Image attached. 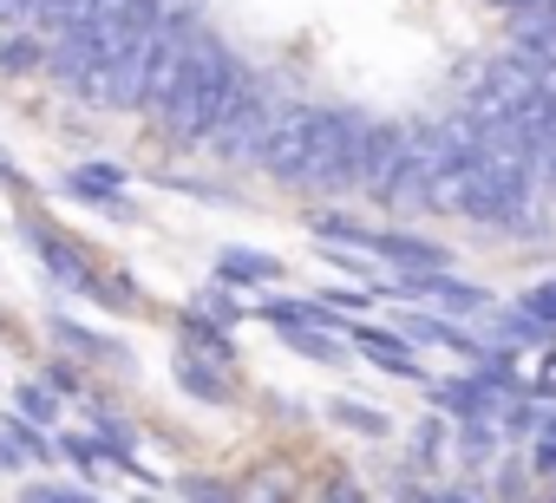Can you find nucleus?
I'll use <instances>...</instances> for the list:
<instances>
[{
  "label": "nucleus",
  "instance_id": "nucleus-1",
  "mask_svg": "<svg viewBox=\"0 0 556 503\" xmlns=\"http://www.w3.org/2000/svg\"><path fill=\"white\" fill-rule=\"evenodd\" d=\"M242 79H249V66L236 60V47H229L223 34H203V47H197L190 73L177 79L170 105H164L151 125H157L170 144H203V138L216 131V118L229 112V99L242 92Z\"/></svg>",
  "mask_w": 556,
  "mask_h": 503
},
{
  "label": "nucleus",
  "instance_id": "nucleus-2",
  "mask_svg": "<svg viewBox=\"0 0 556 503\" xmlns=\"http://www.w3.org/2000/svg\"><path fill=\"white\" fill-rule=\"evenodd\" d=\"M21 242L40 256V269H47L60 288H73V295H86V301H99V308H112V314H144V288H138L125 269H99L92 248H86L79 235L53 229L47 216H21Z\"/></svg>",
  "mask_w": 556,
  "mask_h": 503
},
{
  "label": "nucleus",
  "instance_id": "nucleus-3",
  "mask_svg": "<svg viewBox=\"0 0 556 503\" xmlns=\"http://www.w3.org/2000/svg\"><path fill=\"white\" fill-rule=\"evenodd\" d=\"M374 125H380V118H367L361 105H321L315 151H308V164H302L295 190H302V196H348V190H361Z\"/></svg>",
  "mask_w": 556,
  "mask_h": 503
},
{
  "label": "nucleus",
  "instance_id": "nucleus-4",
  "mask_svg": "<svg viewBox=\"0 0 556 503\" xmlns=\"http://www.w3.org/2000/svg\"><path fill=\"white\" fill-rule=\"evenodd\" d=\"M275 112H282V99H275V92L249 73V79H242V92L229 99V112L216 118V131L203 138V144H210V157H216V164H255V144H262V131H268V118H275Z\"/></svg>",
  "mask_w": 556,
  "mask_h": 503
},
{
  "label": "nucleus",
  "instance_id": "nucleus-5",
  "mask_svg": "<svg viewBox=\"0 0 556 503\" xmlns=\"http://www.w3.org/2000/svg\"><path fill=\"white\" fill-rule=\"evenodd\" d=\"M315 125H321V105H289V99H282V112L268 118V131H262V144H255V170H262L268 183H289V190H295V177H302V164H308V151H315Z\"/></svg>",
  "mask_w": 556,
  "mask_h": 503
},
{
  "label": "nucleus",
  "instance_id": "nucleus-6",
  "mask_svg": "<svg viewBox=\"0 0 556 503\" xmlns=\"http://www.w3.org/2000/svg\"><path fill=\"white\" fill-rule=\"evenodd\" d=\"M426 138H432V125H374V144H367V177H361V190L380 203V209H393V196H400V183L413 177V164H419V151H426Z\"/></svg>",
  "mask_w": 556,
  "mask_h": 503
},
{
  "label": "nucleus",
  "instance_id": "nucleus-7",
  "mask_svg": "<svg viewBox=\"0 0 556 503\" xmlns=\"http://www.w3.org/2000/svg\"><path fill=\"white\" fill-rule=\"evenodd\" d=\"M393 295L426 301V308H432V314H445V321H478L484 308H497V301H491V288L458 282L452 269H445V275H400V288H393Z\"/></svg>",
  "mask_w": 556,
  "mask_h": 503
},
{
  "label": "nucleus",
  "instance_id": "nucleus-8",
  "mask_svg": "<svg viewBox=\"0 0 556 503\" xmlns=\"http://www.w3.org/2000/svg\"><path fill=\"white\" fill-rule=\"evenodd\" d=\"M367 256L387 262V269H400V275H445L452 269V248L432 242V235H413V229H374Z\"/></svg>",
  "mask_w": 556,
  "mask_h": 503
},
{
  "label": "nucleus",
  "instance_id": "nucleus-9",
  "mask_svg": "<svg viewBox=\"0 0 556 503\" xmlns=\"http://www.w3.org/2000/svg\"><path fill=\"white\" fill-rule=\"evenodd\" d=\"M354 340V353L367 360V366H380V373H393V379H413V386H426V366L413 360V347H406V334H393V327H354L348 334Z\"/></svg>",
  "mask_w": 556,
  "mask_h": 503
},
{
  "label": "nucleus",
  "instance_id": "nucleus-10",
  "mask_svg": "<svg viewBox=\"0 0 556 503\" xmlns=\"http://www.w3.org/2000/svg\"><path fill=\"white\" fill-rule=\"evenodd\" d=\"M170 379H177V386H184L197 405H236V392H242L229 366H216V360H197V353H177V360H170Z\"/></svg>",
  "mask_w": 556,
  "mask_h": 503
},
{
  "label": "nucleus",
  "instance_id": "nucleus-11",
  "mask_svg": "<svg viewBox=\"0 0 556 503\" xmlns=\"http://www.w3.org/2000/svg\"><path fill=\"white\" fill-rule=\"evenodd\" d=\"M47 334H53L60 353H79V360H92V366H125V360H131L112 334H99V327H86V321H73V314H53Z\"/></svg>",
  "mask_w": 556,
  "mask_h": 503
},
{
  "label": "nucleus",
  "instance_id": "nucleus-12",
  "mask_svg": "<svg viewBox=\"0 0 556 503\" xmlns=\"http://www.w3.org/2000/svg\"><path fill=\"white\" fill-rule=\"evenodd\" d=\"M295 496H302V470L289 457H262L236 483V503H295Z\"/></svg>",
  "mask_w": 556,
  "mask_h": 503
},
{
  "label": "nucleus",
  "instance_id": "nucleus-13",
  "mask_svg": "<svg viewBox=\"0 0 556 503\" xmlns=\"http://www.w3.org/2000/svg\"><path fill=\"white\" fill-rule=\"evenodd\" d=\"M478 327L491 334V347H510V353H530V347H549V340H556V334H549L536 314H523V308H484Z\"/></svg>",
  "mask_w": 556,
  "mask_h": 503
},
{
  "label": "nucleus",
  "instance_id": "nucleus-14",
  "mask_svg": "<svg viewBox=\"0 0 556 503\" xmlns=\"http://www.w3.org/2000/svg\"><path fill=\"white\" fill-rule=\"evenodd\" d=\"M177 353H197V360L236 366V340H229V327H216V321L197 314V308H177Z\"/></svg>",
  "mask_w": 556,
  "mask_h": 503
},
{
  "label": "nucleus",
  "instance_id": "nucleus-15",
  "mask_svg": "<svg viewBox=\"0 0 556 503\" xmlns=\"http://www.w3.org/2000/svg\"><path fill=\"white\" fill-rule=\"evenodd\" d=\"M400 334H406V347H439V353H465V360L478 353V340H471L458 321L432 314V308H426V314H419V308H406V314H400Z\"/></svg>",
  "mask_w": 556,
  "mask_h": 503
},
{
  "label": "nucleus",
  "instance_id": "nucleus-16",
  "mask_svg": "<svg viewBox=\"0 0 556 503\" xmlns=\"http://www.w3.org/2000/svg\"><path fill=\"white\" fill-rule=\"evenodd\" d=\"M282 256H262V248H216V288H275Z\"/></svg>",
  "mask_w": 556,
  "mask_h": 503
},
{
  "label": "nucleus",
  "instance_id": "nucleus-17",
  "mask_svg": "<svg viewBox=\"0 0 556 503\" xmlns=\"http://www.w3.org/2000/svg\"><path fill=\"white\" fill-rule=\"evenodd\" d=\"M426 392H432V405H439L452 425H465V418H491V412H497V399H491L471 373H458V379H426Z\"/></svg>",
  "mask_w": 556,
  "mask_h": 503
},
{
  "label": "nucleus",
  "instance_id": "nucleus-18",
  "mask_svg": "<svg viewBox=\"0 0 556 503\" xmlns=\"http://www.w3.org/2000/svg\"><path fill=\"white\" fill-rule=\"evenodd\" d=\"M0 464H8V470H21V464H53V438H47L40 425H27L21 412H8V418H0Z\"/></svg>",
  "mask_w": 556,
  "mask_h": 503
},
{
  "label": "nucleus",
  "instance_id": "nucleus-19",
  "mask_svg": "<svg viewBox=\"0 0 556 503\" xmlns=\"http://www.w3.org/2000/svg\"><path fill=\"white\" fill-rule=\"evenodd\" d=\"M445 444H452V418H445V412H426V418L413 425V438H406V477H426V470H439Z\"/></svg>",
  "mask_w": 556,
  "mask_h": 503
},
{
  "label": "nucleus",
  "instance_id": "nucleus-20",
  "mask_svg": "<svg viewBox=\"0 0 556 503\" xmlns=\"http://www.w3.org/2000/svg\"><path fill=\"white\" fill-rule=\"evenodd\" d=\"M497 425L491 418H465V425H452V464H465V470H491L497 464Z\"/></svg>",
  "mask_w": 556,
  "mask_h": 503
},
{
  "label": "nucleus",
  "instance_id": "nucleus-21",
  "mask_svg": "<svg viewBox=\"0 0 556 503\" xmlns=\"http://www.w3.org/2000/svg\"><path fill=\"white\" fill-rule=\"evenodd\" d=\"M308 229L321 235V248H367L374 242V222H361L348 209H321V216H308Z\"/></svg>",
  "mask_w": 556,
  "mask_h": 503
},
{
  "label": "nucleus",
  "instance_id": "nucleus-22",
  "mask_svg": "<svg viewBox=\"0 0 556 503\" xmlns=\"http://www.w3.org/2000/svg\"><path fill=\"white\" fill-rule=\"evenodd\" d=\"M0 73L21 79V73H47V40L34 27H14L8 40H0Z\"/></svg>",
  "mask_w": 556,
  "mask_h": 503
},
{
  "label": "nucleus",
  "instance_id": "nucleus-23",
  "mask_svg": "<svg viewBox=\"0 0 556 503\" xmlns=\"http://www.w3.org/2000/svg\"><path fill=\"white\" fill-rule=\"evenodd\" d=\"M282 340H289L302 360H321V366H341V360H348L341 327H282Z\"/></svg>",
  "mask_w": 556,
  "mask_h": 503
},
{
  "label": "nucleus",
  "instance_id": "nucleus-24",
  "mask_svg": "<svg viewBox=\"0 0 556 503\" xmlns=\"http://www.w3.org/2000/svg\"><path fill=\"white\" fill-rule=\"evenodd\" d=\"M328 418H334L341 431H361V438H387V431H393L387 405H367V399H334V405H328Z\"/></svg>",
  "mask_w": 556,
  "mask_h": 503
},
{
  "label": "nucleus",
  "instance_id": "nucleus-25",
  "mask_svg": "<svg viewBox=\"0 0 556 503\" xmlns=\"http://www.w3.org/2000/svg\"><path fill=\"white\" fill-rule=\"evenodd\" d=\"M14 412H21L27 425L53 431V425H60V392H47L40 379H27V386H14Z\"/></svg>",
  "mask_w": 556,
  "mask_h": 503
},
{
  "label": "nucleus",
  "instance_id": "nucleus-26",
  "mask_svg": "<svg viewBox=\"0 0 556 503\" xmlns=\"http://www.w3.org/2000/svg\"><path fill=\"white\" fill-rule=\"evenodd\" d=\"M177 503H236V483L203 477V470H184L177 477Z\"/></svg>",
  "mask_w": 556,
  "mask_h": 503
},
{
  "label": "nucleus",
  "instance_id": "nucleus-27",
  "mask_svg": "<svg viewBox=\"0 0 556 503\" xmlns=\"http://www.w3.org/2000/svg\"><path fill=\"white\" fill-rule=\"evenodd\" d=\"M190 308H197V314H210V321H216V327H236V321H242V314H249V308H242V301H236V288H216V282H210V288H203V295H197V301H190Z\"/></svg>",
  "mask_w": 556,
  "mask_h": 503
},
{
  "label": "nucleus",
  "instance_id": "nucleus-28",
  "mask_svg": "<svg viewBox=\"0 0 556 503\" xmlns=\"http://www.w3.org/2000/svg\"><path fill=\"white\" fill-rule=\"evenodd\" d=\"M53 451H66V457H73V464H79L86 477H99V470H112V457H105V451H99V444H92L86 431H60V444H53Z\"/></svg>",
  "mask_w": 556,
  "mask_h": 503
},
{
  "label": "nucleus",
  "instance_id": "nucleus-29",
  "mask_svg": "<svg viewBox=\"0 0 556 503\" xmlns=\"http://www.w3.org/2000/svg\"><path fill=\"white\" fill-rule=\"evenodd\" d=\"M491 470H497V496H491V503H530V490H523V477H530V457H497Z\"/></svg>",
  "mask_w": 556,
  "mask_h": 503
},
{
  "label": "nucleus",
  "instance_id": "nucleus-30",
  "mask_svg": "<svg viewBox=\"0 0 556 503\" xmlns=\"http://www.w3.org/2000/svg\"><path fill=\"white\" fill-rule=\"evenodd\" d=\"M517 308H523V314H536V321L556 334V275H549V282H536V288H523V301H517Z\"/></svg>",
  "mask_w": 556,
  "mask_h": 503
},
{
  "label": "nucleus",
  "instance_id": "nucleus-31",
  "mask_svg": "<svg viewBox=\"0 0 556 503\" xmlns=\"http://www.w3.org/2000/svg\"><path fill=\"white\" fill-rule=\"evenodd\" d=\"M523 392H530V399H543V405L556 399V353H543V360L523 373Z\"/></svg>",
  "mask_w": 556,
  "mask_h": 503
},
{
  "label": "nucleus",
  "instance_id": "nucleus-32",
  "mask_svg": "<svg viewBox=\"0 0 556 503\" xmlns=\"http://www.w3.org/2000/svg\"><path fill=\"white\" fill-rule=\"evenodd\" d=\"M40 386H47V392H60V399H73V392H79V366H73V360H47Z\"/></svg>",
  "mask_w": 556,
  "mask_h": 503
},
{
  "label": "nucleus",
  "instance_id": "nucleus-33",
  "mask_svg": "<svg viewBox=\"0 0 556 503\" xmlns=\"http://www.w3.org/2000/svg\"><path fill=\"white\" fill-rule=\"evenodd\" d=\"M315 503H374V496H367V490H361L354 477H341V470H334V477H328V483L315 490Z\"/></svg>",
  "mask_w": 556,
  "mask_h": 503
},
{
  "label": "nucleus",
  "instance_id": "nucleus-34",
  "mask_svg": "<svg viewBox=\"0 0 556 503\" xmlns=\"http://www.w3.org/2000/svg\"><path fill=\"white\" fill-rule=\"evenodd\" d=\"M321 308H334V314H361V308H374V288H328Z\"/></svg>",
  "mask_w": 556,
  "mask_h": 503
},
{
  "label": "nucleus",
  "instance_id": "nucleus-35",
  "mask_svg": "<svg viewBox=\"0 0 556 503\" xmlns=\"http://www.w3.org/2000/svg\"><path fill=\"white\" fill-rule=\"evenodd\" d=\"M40 0H0V27H27Z\"/></svg>",
  "mask_w": 556,
  "mask_h": 503
},
{
  "label": "nucleus",
  "instance_id": "nucleus-36",
  "mask_svg": "<svg viewBox=\"0 0 556 503\" xmlns=\"http://www.w3.org/2000/svg\"><path fill=\"white\" fill-rule=\"evenodd\" d=\"M393 503H439V490H419V477H400L393 483Z\"/></svg>",
  "mask_w": 556,
  "mask_h": 503
},
{
  "label": "nucleus",
  "instance_id": "nucleus-37",
  "mask_svg": "<svg viewBox=\"0 0 556 503\" xmlns=\"http://www.w3.org/2000/svg\"><path fill=\"white\" fill-rule=\"evenodd\" d=\"M523 60H536V79H543V86L556 92V40H549L543 53H523Z\"/></svg>",
  "mask_w": 556,
  "mask_h": 503
},
{
  "label": "nucleus",
  "instance_id": "nucleus-38",
  "mask_svg": "<svg viewBox=\"0 0 556 503\" xmlns=\"http://www.w3.org/2000/svg\"><path fill=\"white\" fill-rule=\"evenodd\" d=\"M439 503H491L478 483H458V490H439Z\"/></svg>",
  "mask_w": 556,
  "mask_h": 503
},
{
  "label": "nucleus",
  "instance_id": "nucleus-39",
  "mask_svg": "<svg viewBox=\"0 0 556 503\" xmlns=\"http://www.w3.org/2000/svg\"><path fill=\"white\" fill-rule=\"evenodd\" d=\"M53 503H99L92 490H79V483H53Z\"/></svg>",
  "mask_w": 556,
  "mask_h": 503
},
{
  "label": "nucleus",
  "instance_id": "nucleus-40",
  "mask_svg": "<svg viewBox=\"0 0 556 503\" xmlns=\"http://www.w3.org/2000/svg\"><path fill=\"white\" fill-rule=\"evenodd\" d=\"M0 183H8V190H14V196H27V177H21V170H14V157H0Z\"/></svg>",
  "mask_w": 556,
  "mask_h": 503
},
{
  "label": "nucleus",
  "instance_id": "nucleus-41",
  "mask_svg": "<svg viewBox=\"0 0 556 503\" xmlns=\"http://www.w3.org/2000/svg\"><path fill=\"white\" fill-rule=\"evenodd\" d=\"M21 503H53V483H27V490H21Z\"/></svg>",
  "mask_w": 556,
  "mask_h": 503
},
{
  "label": "nucleus",
  "instance_id": "nucleus-42",
  "mask_svg": "<svg viewBox=\"0 0 556 503\" xmlns=\"http://www.w3.org/2000/svg\"><path fill=\"white\" fill-rule=\"evenodd\" d=\"M536 503H556V483H543V496H536Z\"/></svg>",
  "mask_w": 556,
  "mask_h": 503
},
{
  "label": "nucleus",
  "instance_id": "nucleus-43",
  "mask_svg": "<svg viewBox=\"0 0 556 503\" xmlns=\"http://www.w3.org/2000/svg\"><path fill=\"white\" fill-rule=\"evenodd\" d=\"M0 340H8V314H0Z\"/></svg>",
  "mask_w": 556,
  "mask_h": 503
},
{
  "label": "nucleus",
  "instance_id": "nucleus-44",
  "mask_svg": "<svg viewBox=\"0 0 556 503\" xmlns=\"http://www.w3.org/2000/svg\"><path fill=\"white\" fill-rule=\"evenodd\" d=\"M138 503H164V496H138Z\"/></svg>",
  "mask_w": 556,
  "mask_h": 503
}]
</instances>
